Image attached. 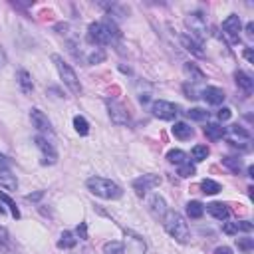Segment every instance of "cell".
I'll use <instances>...</instances> for the list:
<instances>
[{"mask_svg":"<svg viewBox=\"0 0 254 254\" xmlns=\"http://www.w3.org/2000/svg\"><path fill=\"white\" fill-rule=\"evenodd\" d=\"M73 129H75L77 135L85 137V135L89 133V123H87V119H85L83 115H75V117H73Z\"/></svg>","mask_w":254,"mask_h":254,"instance_id":"f546056e","label":"cell"},{"mask_svg":"<svg viewBox=\"0 0 254 254\" xmlns=\"http://www.w3.org/2000/svg\"><path fill=\"white\" fill-rule=\"evenodd\" d=\"M200 189H202L204 194H218V192L222 190L220 183H216V181H212V179H204V181L200 183Z\"/></svg>","mask_w":254,"mask_h":254,"instance_id":"836d02e7","label":"cell"},{"mask_svg":"<svg viewBox=\"0 0 254 254\" xmlns=\"http://www.w3.org/2000/svg\"><path fill=\"white\" fill-rule=\"evenodd\" d=\"M236 246H238V250H242L244 254H248V252L254 250V238H250V236L236 238Z\"/></svg>","mask_w":254,"mask_h":254,"instance_id":"e575fe53","label":"cell"},{"mask_svg":"<svg viewBox=\"0 0 254 254\" xmlns=\"http://www.w3.org/2000/svg\"><path fill=\"white\" fill-rule=\"evenodd\" d=\"M183 91H185V95H187L189 99H196V97H198V91H196V87H194L192 83H189V81L183 85Z\"/></svg>","mask_w":254,"mask_h":254,"instance_id":"74e56055","label":"cell"},{"mask_svg":"<svg viewBox=\"0 0 254 254\" xmlns=\"http://www.w3.org/2000/svg\"><path fill=\"white\" fill-rule=\"evenodd\" d=\"M240 32H242V20L238 14H230L222 20V34L230 44H236L240 40Z\"/></svg>","mask_w":254,"mask_h":254,"instance_id":"30bf717a","label":"cell"},{"mask_svg":"<svg viewBox=\"0 0 254 254\" xmlns=\"http://www.w3.org/2000/svg\"><path fill=\"white\" fill-rule=\"evenodd\" d=\"M171 133H173V137L179 139V141H189V139H192L194 129H192L189 123H185V121H175V125L171 127Z\"/></svg>","mask_w":254,"mask_h":254,"instance_id":"ffe728a7","label":"cell"},{"mask_svg":"<svg viewBox=\"0 0 254 254\" xmlns=\"http://www.w3.org/2000/svg\"><path fill=\"white\" fill-rule=\"evenodd\" d=\"M200 95H202V99H204L208 105H220V103L226 99V93H224V89H220V87H214V85H208V87H204V89L200 91Z\"/></svg>","mask_w":254,"mask_h":254,"instance_id":"2e32d148","label":"cell"},{"mask_svg":"<svg viewBox=\"0 0 254 254\" xmlns=\"http://www.w3.org/2000/svg\"><path fill=\"white\" fill-rule=\"evenodd\" d=\"M105 103H107V113H109L111 123H115V125H129L131 123L129 111H127V107L121 101H117V99H105Z\"/></svg>","mask_w":254,"mask_h":254,"instance_id":"9c48e42d","label":"cell"},{"mask_svg":"<svg viewBox=\"0 0 254 254\" xmlns=\"http://www.w3.org/2000/svg\"><path fill=\"white\" fill-rule=\"evenodd\" d=\"M183 71H185V75H187L192 83H198V81H202V79H204V71H202V69H198V65H196V64H192V62H187V64L183 65Z\"/></svg>","mask_w":254,"mask_h":254,"instance_id":"603a6c76","label":"cell"},{"mask_svg":"<svg viewBox=\"0 0 254 254\" xmlns=\"http://www.w3.org/2000/svg\"><path fill=\"white\" fill-rule=\"evenodd\" d=\"M234 79H236V85H238L246 95H250V93H252V89H254V79H252L246 71H242V69L234 71Z\"/></svg>","mask_w":254,"mask_h":254,"instance_id":"7402d4cb","label":"cell"},{"mask_svg":"<svg viewBox=\"0 0 254 254\" xmlns=\"http://www.w3.org/2000/svg\"><path fill=\"white\" fill-rule=\"evenodd\" d=\"M242 56H244V60H246V62H250V64H254V52H252V48H246Z\"/></svg>","mask_w":254,"mask_h":254,"instance_id":"7bdbcfd3","label":"cell"},{"mask_svg":"<svg viewBox=\"0 0 254 254\" xmlns=\"http://www.w3.org/2000/svg\"><path fill=\"white\" fill-rule=\"evenodd\" d=\"M222 165L228 169V171H232L234 175H240V171H242V159H238V157H224L222 159Z\"/></svg>","mask_w":254,"mask_h":254,"instance_id":"4dcf8cb0","label":"cell"},{"mask_svg":"<svg viewBox=\"0 0 254 254\" xmlns=\"http://www.w3.org/2000/svg\"><path fill=\"white\" fill-rule=\"evenodd\" d=\"M159 185H161V177L159 175H153V173L141 175V177L133 179V183H131V187H133V190H135L137 196H145L149 190H153Z\"/></svg>","mask_w":254,"mask_h":254,"instance_id":"8fae6325","label":"cell"},{"mask_svg":"<svg viewBox=\"0 0 254 254\" xmlns=\"http://www.w3.org/2000/svg\"><path fill=\"white\" fill-rule=\"evenodd\" d=\"M30 121H32V125L38 129V133L40 135H52L54 133V127H52V121L48 119V115L42 111V109H38V107H34V109H30Z\"/></svg>","mask_w":254,"mask_h":254,"instance_id":"4fadbf2b","label":"cell"},{"mask_svg":"<svg viewBox=\"0 0 254 254\" xmlns=\"http://www.w3.org/2000/svg\"><path fill=\"white\" fill-rule=\"evenodd\" d=\"M34 143H36V147H38V151L42 155V165H56L58 163V151H56L54 143L48 141L46 135H40L38 133L34 137Z\"/></svg>","mask_w":254,"mask_h":254,"instance_id":"52a82bcc","label":"cell"},{"mask_svg":"<svg viewBox=\"0 0 254 254\" xmlns=\"http://www.w3.org/2000/svg\"><path fill=\"white\" fill-rule=\"evenodd\" d=\"M208 153H210V149H208L206 145H194V147L190 149V157H192V161H194V163L204 161V159L208 157Z\"/></svg>","mask_w":254,"mask_h":254,"instance_id":"d6a6232c","label":"cell"},{"mask_svg":"<svg viewBox=\"0 0 254 254\" xmlns=\"http://www.w3.org/2000/svg\"><path fill=\"white\" fill-rule=\"evenodd\" d=\"M187 115H189L192 121H206V119H208V111H204V109H200V107H192V109H189Z\"/></svg>","mask_w":254,"mask_h":254,"instance_id":"d590c367","label":"cell"},{"mask_svg":"<svg viewBox=\"0 0 254 254\" xmlns=\"http://www.w3.org/2000/svg\"><path fill=\"white\" fill-rule=\"evenodd\" d=\"M121 38V32L119 28L115 26V22L111 18H105V20H99V22H91L87 26V42L91 46H111L115 44V40Z\"/></svg>","mask_w":254,"mask_h":254,"instance_id":"6da1fadb","label":"cell"},{"mask_svg":"<svg viewBox=\"0 0 254 254\" xmlns=\"http://www.w3.org/2000/svg\"><path fill=\"white\" fill-rule=\"evenodd\" d=\"M16 83H18V87L24 95H30L34 91V81H32V75H30L28 69H18L16 71Z\"/></svg>","mask_w":254,"mask_h":254,"instance_id":"44dd1931","label":"cell"},{"mask_svg":"<svg viewBox=\"0 0 254 254\" xmlns=\"http://www.w3.org/2000/svg\"><path fill=\"white\" fill-rule=\"evenodd\" d=\"M151 113H153L157 119L173 121V119L179 115V105H177V103H173V101L155 99V101H153V105H151Z\"/></svg>","mask_w":254,"mask_h":254,"instance_id":"ba28073f","label":"cell"},{"mask_svg":"<svg viewBox=\"0 0 254 254\" xmlns=\"http://www.w3.org/2000/svg\"><path fill=\"white\" fill-rule=\"evenodd\" d=\"M44 196V190H38V192H32V194H26V200H32V202H38L40 198Z\"/></svg>","mask_w":254,"mask_h":254,"instance_id":"60d3db41","label":"cell"},{"mask_svg":"<svg viewBox=\"0 0 254 254\" xmlns=\"http://www.w3.org/2000/svg\"><path fill=\"white\" fill-rule=\"evenodd\" d=\"M204 210H206L212 218L222 220V222H226L228 216H230V208H228L224 202H208V204L204 206Z\"/></svg>","mask_w":254,"mask_h":254,"instance_id":"d6986e66","label":"cell"},{"mask_svg":"<svg viewBox=\"0 0 254 254\" xmlns=\"http://www.w3.org/2000/svg\"><path fill=\"white\" fill-rule=\"evenodd\" d=\"M232 117V111L228 109V107H220L218 111H216V119L218 121H228Z\"/></svg>","mask_w":254,"mask_h":254,"instance_id":"f35d334b","label":"cell"},{"mask_svg":"<svg viewBox=\"0 0 254 254\" xmlns=\"http://www.w3.org/2000/svg\"><path fill=\"white\" fill-rule=\"evenodd\" d=\"M224 139L236 147V149H242V151H248L250 149V143H252V135L246 127L242 125H230V127H224Z\"/></svg>","mask_w":254,"mask_h":254,"instance_id":"5b68a950","label":"cell"},{"mask_svg":"<svg viewBox=\"0 0 254 254\" xmlns=\"http://www.w3.org/2000/svg\"><path fill=\"white\" fill-rule=\"evenodd\" d=\"M244 32H246L248 42H252V40H254V24H252V22H248V24H246V28H244Z\"/></svg>","mask_w":254,"mask_h":254,"instance_id":"ab89813d","label":"cell"},{"mask_svg":"<svg viewBox=\"0 0 254 254\" xmlns=\"http://www.w3.org/2000/svg\"><path fill=\"white\" fill-rule=\"evenodd\" d=\"M85 187L91 194H95L99 198H105V200H117V198L123 196V189L115 181L105 179V177H97V175L89 177L85 181Z\"/></svg>","mask_w":254,"mask_h":254,"instance_id":"7a4b0ae2","label":"cell"},{"mask_svg":"<svg viewBox=\"0 0 254 254\" xmlns=\"http://www.w3.org/2000/svg\"><path fill=\"white\" fill-rule=\"evenodd\" d=\"M0 189H4L8 192H12V190L18 189V179L12 173L10 163H8V159L2 153H0Z\"/></svg>","mask_w":254,"mask_h":254,"instance_id":"7c38bea8","label":"cell"},{"mask_svg":"<svg viewBox=\"0 0 254 254\" xmlns=\"http://www.w3.org/2000/svg\"><path fill=\"white\" fill-rule=\"evenodd\" d=\"M103 254H125V244L119 240H109L103 244Z\"/></svg>","mask_w":254,"mask_h":254,"instance_id":"1f68e13d","label":"cell"},{"mask_svg":"<svg viewBox=\"0 0 254 254\" xmlns=\"http://www.w3.org/2000/svg\"><path fill=\"white\" fill-rule=\"evenodd\" d=\"M52 62H54V65H56V69H58L60 79L64 81V85H65L73 95H79V93H81V83H79L77 73L73 71V67H71L60 54H52Z\"/></svg>","mask_w":254,"mask_h":254,"instance_id":"277c9868","label":"cell"},{"mask_svg":"<svg viewBox=\"0 0 254 254\" xmlns=\"http://www.w3.org/2000/svg\"><path fill=\"white\" fill-rule=\"evenodd\" d=\"M212 254H232V248L230 246H218V248H214Z\"/></svg>","mask_w":254,"mask_h":254,"instance_id":"ee69618b","label":"cell"},{"mask_svg":"<svg viewBox=\"0 0 254 254\" xmlns=\"http://www.w3.org/2000/svg\"><path fill=\"white\" fill-rule=\"evenodd\" d=\"M161 220H163V228L167 230V234H169L171 238H175V240L181 242V244L189 242V238H190V228H189V224H187V220H185V216H183L181 212H177V210H167Z\"/></svg>","mask_w":254,"mask_h":254,"instance_id":"3957f363","label":"cell"},{"mask_svg":"<svg viewBox=\"0 0 254 254\" xmlns=\"http://www.w3.org/2000/svg\"><path fill=\"white\" fill-rule=\"evenodd\" d=\"M147 208H149V212H151L155 218H163V216H165V212L169 210V208H167L165 198H163V196H159V194H151V196L147 198Z\"/></svg>","mask_w":254,"mask_h":254,"instance_id":"e0dca14e","label":"cell"},{"mask_svg":"<svg viewBox=\"0 0 254 254\" xmlns=\"http://www.w3.org/2000/svg\"><path fill=\"white\" fill-rule=\"evenodd\" d=\"M77 244V238H75V234L71 232V230H64L62 232V236H60V240H58V248H73Z\"/></svg>","mask_w":254,"mask_h":254,"instance_id":"f1b7e54d","label":"cell"},{"mask_svg":"<svg viewBox=\"0 0 254 254\" xmlns=\"http://www.w3.org/2000/svg\"><path fill=\"white\" fill-rule=\"evenodd\" d=\"M179 175L185 177V179H189V177H194L196 175V169H194V165H190V161H187L185 165H179Z\"/></svg>","mask_w":254,"mask_h":254,"instance_id":"8d00e7d4","label":"cell"},{"mask_svg":"<svg viewBox=\"0 0 254 254\" xmlns=\"http://www.w3.org/2000/svg\"><path fill=\"white\" fill-rule=\"evenodd\" d=\"M2 65H6V54H4V50L0 48V67Z\"/></svg>","mask_w":254,"mask_h":254,"instance_id":"f6af8a7d","label":"cell"},{"mask_svg":"<svg viewBox=\"0 0 254 254\" xmlns=\"http://www.w3.org/2000/svg\"><path fill=\"white\" fill-rule=\"evenodd\" d=\"M254 224L250 220H236V222H222V232L228 236H234L238 232H250Z\"/></svg>","mask_w":254,"mask_h":254,"instance_id":"ac0fdd59","label":"cell"},{"mask_svg":"<svg viewBox=\"0 0 254 254\" xmlns=\"http://www.w3.org/2000/svg\"><path fill=\"white\" fill-rule=\"evenodd\" d=\"M167 161L171 163V165H185L187 161H189V155L185 153V151H181V149H171L169 153H167Z\"/></svg>","mask_w":254,"mask_h":254,"instance_id":"4316f807","label":"cell"},{"mask_svg":"<svg viewBox=\"0 0 254 254\" xmlns=\"http://www.w3.org/2000/svg\"><path fill=\"white\" fill-rule=\"evenodd\" d=\"M204 135L210 139V141H220L224 137V127L220 123H208L204 125Z\"/></svg>","mask_w":254,"mask_h":254,"instance_id":"cb8c5ba5","label":"cell"},{"mask_svg":"<svg viewBox=\"0 0 254 254\" xmlns=\"http://www.w3.org/2000/svg\"><path fill=\"white\" fill-rule=\"evenodd\" d=\"M204 214V204L202 202H198V200H189L187 202V216L189 218H200Z\"/></svg>","mask_w":254,"mask_h":254,"instance_id":"83f0119b","label":"cell"},{"mask_svg":"<svg viewBox=\"0 0 254 254\" xmlns=\"http://www.w3.org/2000/svg\"><path fill=\"white\" fill-rule=\"evenodd\" d=\"M0 202H4V204H6V208H8V210H10V214H12V218H16V220H18V218L22 216V214H20V208L16 206V202L12 200V196H10L6 190H0Z\"/></svg>","mask_w":254,"mask_h":254,"instance_id":"d4e9b609","label":"cell"},{"mask_svg":"<svg viewBox=\"0 0 254 254\" xmlns=\"http://www.w3.org/2000/svg\"><path fill=\"white\" fill-rule=\"evenodd\" d=\"M179 40H181V46L189 52V54H192V56H196V58H202L204 56V50H202V42H198V40H194L189 32L187 34H181L179 36Z\"/></svg>","mask_w":254,"mask_h":254,"instance_id":"5bb4252c","label":"cell"},{"mask_svg":"<svg viewBox=\"0 0 254 254\" xmlns=\"http://www.w3.org/2000/svg\"><path fill=\"white\" fill-rule=\"evenodd\" d=\"M77 236L83 238V240L87 238V224H85V222H81V224L77 226Z\"/></svg>","mask_w":254,"mask_h":254,"instance_id":"b9f144b4","label":"cell"},{"mask_svg":"<svg viewBox=\"0 0 254 254\" xmlns=\"http://www.w3.org/2000/svg\"><path fill=\"white\" fill-rule=\"evenodd\" d=\"M185 24H187V28L190 30L189 34H190L194 40L202 42V40L208 36V22H206V16H204V12H200V10H194V12L187 14V18H185Z\"/></svg>","mask_w":254,"mask_h":254,"instance_id":"8992f818","label":"cell"},{"mask_svg":"<svg viewBox=\"0 0 254 254\" xmlns=\"http://www.w3.org/2000/svg\"><path fill=\"white\" fill-rule=\"evenodd\" d=\"M14 250V244H12V238H10V232L0 226V254H10Z\"/></svg>","mask_w":254,"mask_h":254,"instance_id":"484cf974","label":"cell"},{"mask_svg":"<svg viewBox=\"0 0 254 254\" xmlns=\"http://www.w3.org/2000/svg\"><path fill=\"white\" fill-rule=\"evenodd\" d=\"M79 60H81L85 65H95V64H101V62L105 60V52H103V48L91 46V48H87L85 52L79 54Z\"/></svg>","mask_w":254,"mask_h":254,"instance_id":"9a60e30c","label":"cell"}]
</instances>
